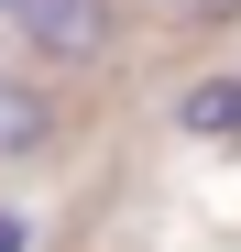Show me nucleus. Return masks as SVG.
<instances>
[{
    "instance_id": "5",
    "label": "nucleus",
    "mask_w": 241,
    "mask_h": 252,
    "mask_svg": "<svg viewBox=\"0 0 241 252\" xmlns=\"http://www.w3.org/2000/svg\"><path fill=\"white\" fill-rule=\"evenodd\" d=\"M0 252H33V220H22V208H0Z\"/></svg>"
},
{
    "instance_id": "6",
    "label": "nucleus",
    "mask_w": 241,
    "mask_h": 252,
    "mask_svg": "<svg viewBox=\"0 0 241 252\" xmlns=\"http://www.w3.org/2000/svg\"><path fill=\"white\" fill-rule=\"evenodd\" d=\"M0 22H11V0H0Z\"/></svg>"
},
{
    "instance_id": "3",
    "label": "nucleus",
    "mask_w": 241,
    "mask_h": 252,
    "mask_svg": "<svg viewBox=\"0 0 241 252\" xmlns=\"http://www.w3.org/2000/svg\"><path fill=\"white\" fill-rule=\"evenodd\" d=\"M44 132H55V99L22 88V77H0V154H44Z\"/></svg>"
},
{
    "instance_id": "7",
    "label": "nucleus",
    "mask_w": 241,
    "mask_h": 252,
    "mask_svg": "<svg viewBox=\"0 0 241 252\" xmlns=\"http://www.w3.org/2000/svg\"><path fill=\"white\" fill-rule=\"evenodd\" d=\"M11 11H22V0H11Z\"/></svg>"
},
{
    "instance_id": "1",
    "label": "nucleus",
    "mask_w": 241,
    "mask_h": 252,
    "mask_svg": "<svg viewBox=\"0 0 241 252\" xmlns=\"http://www.w3.org/2000/svg\"><path fill=\"white\" fill-rule=\"evenodd\" d=\"M22 44L44 55V66H88V55H110V0H22Z\"/></svg>"
},
{
    "instance_id": "2",
    "label": "nucleus",
    "mask_w": 241,
    "mask_h": 252,
    "mask_svg": "<svg viewBox=\"0 0 241 252\" xmlns=\"http://www.w3.org/2000/svg\"><path fill=\"white\" fill-rule=\"evenodd\" d=\"M176 121L197 143H241V77H197V88L176 99Z\"/></svg>"
},
{
    "instance_id": "4",
    "label": "nucleus",
    "mask_w": 241,
    "mask_h": 252,
    "mask_svg": "<svg viewBox=\"0 0 241 252\" xmlns=\"http://www.w3.org/2000/svg\"><path fill=\"white\" fill-rule=\"evenodd\" d=\"M176 22H241V0H165Z\"/></svg>"
}]
</instances>
